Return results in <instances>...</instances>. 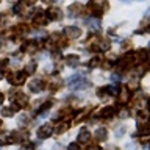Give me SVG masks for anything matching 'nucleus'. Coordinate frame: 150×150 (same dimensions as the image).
I'll list each match as a JSON object with an SVG mask.
<instances>
[{
  "instance_id": "nucleus-1",
  "label": "nucleus",
  "mask_w": 150,
  "mask_h": 150,
  "mask_svg": "<svg viewBox=\"0 0 150 150\" xmlns=\"http://www.w3.org/2000/svg\"><path fill=\"white\" fill-rule=\"evenodd\" d=\"M52 133H53V127H52L50 124L41 125L39 128H38V131H36V134H38V138H39V139H47V138H50Z\"/></svg>"
},
{
  "instance_id": "nucleus-2",
  "label": "nucleus",
  "mask_w": 150,
  "mask_h": 150,
  "mask_svg": "<svg viewBox=\"0 0 150 150\" xmlns=\"http://www.w3.org/2000/svg\"><path fill=\"white\" fill-rule=\"evenodd\" d=\"M44 16H45V19H49V21H59V19L63 17V11H61L59 8H49Z\"/></svg>"
},
{
  "instance_id": "nucleus-3",
  "label": "nucleus",
  "mask_w": 150,
  "mask_h": 150,
  "mask_svg": "<svg viewBox=\"0 0 150 150\" xmlns=\"http://www.w3.org/2000/svg\"><path fill=\"white\" fill-rule=\"evenodd\" d=\"M63 33H64L67 38H75V39L81 36V30H80L78 27H74V25H72V27H66L64 30H63Z\"/></svg>"
},
{
  "instance_id": "nucleus-4",
  "label": "nucleus",
  "mask_w": 150,
  "mask_h": 150,
  "mask_svg": "<svg viewBox=\"0 0 150 150\" xmlns=\"http://www.w3.org/2000/svg\"><path fill=\"white\" fill-rule=\"evenodd\" d=\"M25 80H27L25 72H17V74H14L13 77H8V81L13 83V84H22V83H25Z\"/></svg>"
},
{
  "instance_id": "nucleus-5",
  "label": "nucleus",
  "mask_w": 150,
  "mask_h": 150,
  "mask_svg": "<svg viewBox=\"0 0 150 150\" xmlns=\"http://www.w3.org/2000/svg\"><path fill=\"white\" fill-rule=\"evenodd\" d=\"M86 25L91 30H100V19L97 17H88L86 19Z\"/></svg>"
},
{
  "instance_id": "nucleus-6",
  "label": "nucleus",
  "mask_w": 150,
  "mask_h": 150,
  "mask_svg": "<svg viewBox=\"0 0 150 150\" xmlns=\"http://www.w3.org/2000/svg\"><path fill=\"white\" fill-rule=\"evenodd\" d=\"M27 102H28V97L25 96V94L17 92L16 96H14V102L13 103H16L17 106H23V105H27Z\"/></svg>"
},
{
  "instance_id": "nucleus-7",
  "label": "nucleus",
  "mask_w": 150,
  "mask_h": 150,
  "mask_svg": "<svg viewBox=\"0 0 150 150\" xmlns=\"http://www.w3.org/2000/svg\"><path fill=\"white\" fill-rule=\"evenodd\" d=\"M30 89H31V92H41L42 89H44V83H42V80L35 78L30 83Z\"/></svg>"
},
{
  "instance_id": "nucleus-8",
  "label": "nucleus",
  "mask_w": 150,
  "mask_h": 150,
  "mask_svg": "<svg viewBox=\"0 0 150 150\" xmlns=\"http://www.w3.org/2000/svg\"><path fill=\"white\" fill-rule=\"evenodd\" d=\"M89 139H91V134H89L88 128H81V130L78 131V142L88 144V142H89Z\"/></svg>"
},
{
  "instance_id": "nucleus-9",
  "label": "nucleus",
  "mask_w": 150,
  "mask_h": 150,
  "mask_svg": "<svg viewBox=\"0 0 150 150\" xmlns=\"http://www.w3.org/2000/svg\"><path fill=\"white\" fill-rule=\"evenodd\" d=\"M94 136H96L97 141L103 142V141L108 139V131H106V128H103V127H102V128H97L96 130V134H94Z\"/></svg>"
},
{
  "instance_id": "nucleus-10",
  "label": "nucleus",
  "mask_w": 150,
  "mask_h": 150,
  "mask_svg": "<svg viewBox=\"0 0 150 150\" xmlns=\"http://www.w3.org/2000/svg\"><path fill=\"white\" fill-rule=\"evenodd\" d=\"M64 61H66L69 66H77L78 61H80V58H78L77 55H66V56H64Z\"/></svg>"
},
{
  "instance_id": "nucleus-11",
  "label": "nucleus",
  "mask_w": 150,
  "mask_h": 150,
  "mask_svg": "<svg viewBox=\"0 0 150 150\" xmlns=\"http://www.w3.org/2000/svg\"><path fill=\"white\" fill-rule=\"evenodd\" d=\"M111 116H114V108L112 106H106L100 111V117H111Z\"/></svg>"
},
{
  "instance_id": "nucleus-12",
  "label": "nucleus",
  "mask_w": 150,
  "mask_h": 150,
  "mask_svg": "<svg viewBox=\"0 0 150 150\" xmlns=\"http://www.w3.org/2000/svg\"><path fill=\"white\" fill-rule=\"evenodd\" d=\"M88 84H89V83L86 81V80L81 78V80H78L77 83L72 84V89H84V88H88Z\"/></svg>"
},
{
  "instance_id": "nucleus-13",
  "label": "nucleus",
  "mask_w": 150,
  "mask_h": 150,
  "mask_svg": "<svg viewBox=\"0 0 150 150\" xmlns=\"http://www.w3.org/2000/svg\"><path fill=\"white\" fill-rule=\"evenodd\" d=\"M69 11H75V16H78L80 13L83 11V5L81 3H74L69 6Z\"/></svg>"
},
{
  "instance_id": "nucleus-14",
  "label": "nucleus",
  "mask_w": 150,
  "mask_h": 150,
  "mask_svg": "<svg viewBox=\"0 0 150 150\" xmlns=\"http://www.w3.org/2000/svg\"><path fill=\"white\" fill-rule=\"evenodd\" d=\"M105 91H106V94H112V96H117L119 94V91H120V88L119 86H105Z\"/></svg>"
},
{
  "instance_id": "nucleus-15",
  "label": "nucleus",
  "mask_w": 150,
  "mask_h": 150,
  "mask_svg": "<svg viewBox=\"0 0 150 150\" xmlns=\"http://www.w3.org/2000/svg\"><path fill=\"white\" fill-rule=\"evenodd\" d=\"M96 49H97V50H100V52H106V50H110V42H108V41H100Z\"/></svg>"
},
{
  "instance_id": "nucleus-16",
  "label": "nucleus",
  "mask_w": 150,
  "mask_h": 150,
  "mask_svg": "<svg viewBox=\"0 0 150 150\" xmlns=\"http://www.w3.org/2000/svg\"><path fill=\"white\" fill-rule=\"evenodd\" d=\"M120 102H127L130 98V91L128 89H120Z\"/></svg>"
},
{
  "instance_id": "nucleus-17",
  "label": "nucleus",
  "mask_w": 150,
  "mask_h": 150,
  "mask_svg": "<svg viewBox=\"0 0 150 150\" xmlns=\"http://www.w3.org/2000/svg\"><path fill=\"white\" fill-rule=\"evenodd\" d=\"M81 78H83V77H81V74H75V75H72V77H70V78L67 80V83L70 84V86H72L74 83H77L78 80H81Z\"/></svg>"
},
{
  "instance_id": "nucleus-18",
  "label": "nucleus",
  "mask_w": 150,
  "mask_h": 150,
  "mask_svg": "<svg viewBox=\"0 0 150 150\" xmlns=\"http://www.w3.org/2000/svg\"><path fill=\"white\" fill-rule=\"evenodd\" d=\"M35 69H36V63H33V61H31V63H28V66L25 67V74H33V72H35Z\"/></svg>"
},
{
  "instance_id": "nucleus-19",
  "label": "nucleus",
  "mask_w": 150,
  "mask_h": 150,
  "mask_svg": "<svg viewBox=\"0 0 150 150\" xmlns=\"http://www.w3.org/2000/svg\"><path fill=\"white\" fill-rule=\"evenodd\" d=\"M2 112H3V116H13L14 114V110H13V108H3Z\"/></svg>"
},
{
  "instance_id": "nucleus-20",
  "label": "nucleus",
  "mask_w": 150,
  "mask_h": 150,
  "mask_svg": "<svg viewBox=\"0 0 150 150\" xmlns=\"http://www.w3.org/2000/svg\"><path fill=\"white\" fill-rule=\"evenodd\" d=\"M138 133L139 134H144V136H147V133H149V128H147V125H142L141 128L138 130Z\"/></svg>"
},
{
  "instance_id": "nucleus-21",
  "label": "nucleus",
  "mask_w": 150,
  "mask_h": 150,
  "mask_svg": "<svg viewBox=\"0 0 150 150\" xmlns=\"http://www.w3.org/2000/svg\"><path fill=\"white\" fill-rule=\"evenodd\" d=\"M67 128H69V125H67V124H59V127L56 128V131H58V133H63V131H66Z\"/></svg>"
},
{
  "instance_id": "nucleus-22",
  "label": "nucleus",
  "mask_w": 150,
  "mask_h": 150,
  "mask_svg": "<svg viewBox=\"0 0 150 150\" xmlns=\"http://www.w3.org/2000/svg\"><path fill=\"white\" fill-rule=\"evenodd\" d=\"M98 63H100L98 58H92L91 61H89V67H96V66H98Z\"/></svg>"
},
{
  "instance_id": "nucleus-23",
  "label": "nucleus",
  "mask_w": 150,
  "mask_h": 150,
  "mask_svg": "<svg viewBox=\"0 0 150 150\" xmlns=\"http://www.w3.org/2000/svg\"><path fill=\"white\" fill-rule=\"evenodd\" d=\"M111 81L119 83V81H120V75H119V74H112V75H111Z\"/></svg>"
},
{
  "instance_id": "nucleus-24",
  "label": "nucleus",
  "mask_w": 150,
  "mask_h": 150,
  "mask_svg": "<svg viewBox=\"0 0 150 150\" xmlns=\"http://www.w3.org/2000/svg\"><path fill=\"white\" fill-rule=\"evenodd\" d=\"M138 117H139V119H142V120H145V119H147V111H139V114H138Z\"/></svg>"
},
{
  "instance_id": "nucleus-25",
  "label": "nucleus",
  "mask_w": 150,
  "mask_h": 150,
  "mask_svg": "<svg viewBox=\"0 0 150 150\" xmlns=\"http://www.w3.org/2000/svg\"><path fill=\"white\" fill-rule=\"evenodd\" d=\"M23 124H27V117H25V116H21V117H19V125H21V127H25Z\"/></svg>"
},
{
  "instance_id": "nucleus-26",
  "label": "nucleus",
  "mask_w": 150,
  "mask_h": 150,
  "mask_svg": "<svg viewBox=\"0 0 150 150\" xmlns=\"http://www.w3.org/2000/svg\"><path fill=\"white\" fill-rule=\"evenodd\" d=\"M69 150H80V147H78V144H75V142H72V144H69V147H67Z\"/></svg>"
},
{
  "instance_id": "nucleus-27",
  "label": "nucleus",
  "mask_w": 150,
  "mask_h": 150,
  "mask_svg": "<svg viewBox=\"0 0 150 150\" xmlns=\"http://www.w3.org/2000/svg\"><path fill=\"white\" fill-rule=\"evenodd\" d=\"M119 116H120V117H127V116H128V111H127V110H122Z\"/></svg>"
},
{
  "instance_id": "nucleus-28",
  "label": "nucleus",
  "mask_w": 150,
  "mask_h": 150,
  "mask_svg": "<svg viewBox=\"0 0 150 150\" xmlns=\"http://www.w3.org/2000/svg\"><path fill=\"white\" fill-rule=\"evenodd\" d=\"M124 131H125V128H124V127H122V128H120V130H117V136H120V134H124Z\"/></svg>"
},
{
  "instance_id": "nucleus-29",
  "label": "nucleus",
  "mask_w": 150,
  "mask_h": 150,
  "mask_svg": "<svg viewBox=\"0 0 150 150\" xmlns=\"http://www.w3.org/2000/svg\"><path fill=\"white\" fill-rule=\"evenodd\" d=\"M127 150H131V149H134V144H127Z\"/></svg>"
},
{
  "instance_id": "nucleus-30",
  "label": "nucleus",
  "mask_w": 150,
  "mask_h": 150,
  "mask_svg": "<svg viewBox=\"0 0 150 150\" xmlns=\"http://www.w3.org/2000/svg\"><path fill=\"white\" fill-rule=\"evenodd\" d=\"M23 2H25V3H28V5H31V3H35L36 0H23Z\"/></svg>"
},
{
  "instance_id": "nucleus-31",
  "label": "nucleus",
  "mask_w": 150,
  "mask_h": 150,
  "mask_svg": "<svg viewBox=\"0 0 150 150\" xmlns=\"http://www.w3.org/2000/svg\"><path fill=\"white\" fill-rule=\"evenodd\" d=\"M61 149V145L59 144H55V147H53V150H59Z\"/></svg>"
},
{
  "instance_id": "nucleus-32",
  "label": "nucleus",
  "mask_w": 150,
  "mask_h": 150,
  "mask_svg": "<svg viewBox=\"0 0 150 150\" xmlns=\"http://www.w3.org/2000/svg\"><path fill=\"white\" fill-rule=\"evenodd\" d=\"M0 80H2V72H0Z\"/></svg>"
},
{
  "instance_id": "nucleus-33",
  "label": "nucleus",
  "mask_w": 150,
  "mask_h": 150,
  "mask_svg": "<svg viewBox=\"0 0 150 150\" xmlns=\"http://www.w3.org/2000/svg\"><path fill=\"white\" fill-rule=\"evenodd\" d=\"M0 125H2V120H0Z\"/></svg>"
}]
</instances>
